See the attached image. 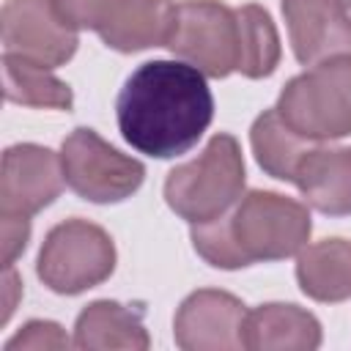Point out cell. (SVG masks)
<instances>
[{
  "instance_id": "obj_1",
  "label": "cell",
  "mask_w": 351,
  "mask_h": 351,
  "mask_svg": "<svg viewBox=\"0 0 351 351\" xmlns=\"http://www.w3.org/2000/svg\"><path fill=\"white\" fill-rule=\"evenodd\" d=\"M121 137L151 159H173L197 145L214 121L206 74L184 60H145L115 99Z\"/></svg>"
},
{
  "instance_id": "obj_2",
  "label": "cell",
  "mask_w": 351,
  "mask_h": 351,
  "mask_svg": "<svg viewBox=\"0 0 351 351\" xmlns=\"http://www.w3.org/2000/svg\"><path fill=\"white\" fill-rule=\"evenodd\" d=\"M313 233L307 203L271 189H250L211 222L192 225L195 252L214 269L236 271L299 255Z\"/></svg>"
},
{
  "instance_id": "obj_3",
  "label": "cell",
  "mask_w": 351,
  "mask_h": 351,
  "mask_svg": "<svg viewBox=\"0 0 351 351\" xmlns=\"http://www.w3.org/2000/svg\"><path fill=\"white\" fill-rule=\"evenodd\" d=\"M244 184L247 170L239 140L228 132H217L195 159L167 173L165 203L176 217L200 225L230 211L244 195Z\"/></svg>"
},
{
  "instance_id": "obj_4",
  "label": "cell",
  "mask_w": 351,
  "mask_h": 351,
  "mask_svg": "<svg viewBox=\"0 0 351 351\" xmlns=\"http://www.w3.org/2000/svg\"><path fill=\"white\" fill-rule=\"evenodd\" d=\"M282 121L310 143L351 134V55L326 58L291 77L277 99Z\"/></svg>"
},
{
  "instance_id": "obj_5",
  "label": "cell",
  "mask_w": 351,
  "mask_h": 351,
  "mask_svg": "<svg viewBox=\"0 0 351 351\" xmlns=\"http://www.w3.org/2000/svg\"><path fill=\"white\" fill-rule=\"evenodd\" d=\"M115 263L118 252L112 236L96 222L71 217L44 236L36 274L52 293L77 296L110 280Z\"/></svg>"
},
{
  "instance_id": "obj_6",
  "label": "cell",
  "mask_w": 351,
  "mask_h": 351,
  "mask_svg": "<svg viewBox=\"0 0 351 351\" xmlns=\"http://www.w3.org/2000/svg\"><path fill=\"white\" fill-rule=\"evenodd\" d=\"M66 186L88 203H121L145 181V165L110 145L96 129L77 126L60 145Z\"/></svg>"
},
{
  "instance_id": "obj_7",
  "label": "cell",
  "mask_w": 351,
  "mask_h": 351,
  "mask_svg": "<svg viewBox=\"0 0 351 351\" xmlns=\"http://www.w3.org/2000/svg\"><path fill=\"white\" fill-rule=\"evenodd\" d=\"M178 60L195 66L206 77L225 80L239 63V19L236 8L219 0L176 3L170 38L165 44Z\"/></svg>"
},
{
  "instance_id": "obj_8",
  "label": "cell",
  "mask_w": 351,
  "mask_h": 351,
  "mask_svg": "<svg viewBox=\"0 0 351 351\" xmlns=\"http://www.w3.org/2000/svg\"><path fill=\"white\" fill-rule=\"evenodd\" d=\"M0 33L5 52L47 69L69 63L80 47L77 27L60 16L55 0H5L0 11Z\"/></svg>"
},
{
  "instance_id": "obj_9",
  "label": "cell",
  "mask_w": 351,
  "mask_h": 351,
  "mask_svg": "<svg viewBox=\"0 0 351 351\" xmlns=\"http://www.w3.org/2000/svg\"><path fill=\"white\" fill-rule=\"evenodd\" d=\"M66 178L60 154L38 143H16L3 151L0 217H33L60 195Z\"/></svg>"
},
{
  "instance_id": "obj_10",
  "label": "cell",
  "mask_w": 351,
  "mask_h": 351,
  "mask_svg": "<svg viewBox=\"0 0 351 351\" xmlns=\"http://www.w3.org/2000/svg\"><path fill=\"white\" fill-rule=\"evenodd\" d=\"M247 304L219 288L192 291L176 310L173 340L181 351H236L241 346V329Z\"/></svg>"
},
{
  "instance_id": "obj_11",
  "label": "cell",
  "mask_w": 351,
  "mask_h": 351,
  "mask_svg": "<svg viewBox=\"0 0 351 351\" xmlns=\"http://www.w3.org/2000/svg\"><path fill=\"white\" fill-rule=\"evenodd\" d=\"M293 58L315 66L335 55H351V19L337 0H280Z\"/></svg>"
},
{
  "instance_id": "obj_12",
  "label": "cell",
  "mask_w": 351,
  "mask_h": 351,
  "mask_svg": "<svg viewBox=\"0 0 351 351\" xmlns=\"http://www.w3.org/2000/svg\"><path fill=\"white\" fill-rule=\"evenodd\" d=\"M293 184L310 208L326 217H348L351 145H313L296 165Z\"/></svg>"
},
{
  "instance_id": "obj_13",
  "label": "cell",
  "mask_w": 351,
  "mask_h": 351,
  "mask_svg": "<svg viewBox=\"0 0 351 351\" xmlns=\"http://www.w3.org/2000/svg\"><path fill=\"white\" fill-rule=\"evenodd\" d=\"M321 340V321L291 302H266L250 310L241 329V346L250 351H315Z\"/></svg>"
},
{
  "instance_id": "obj_14",
  "label": "cell",
  "mask_w": 351,
  "mask_h": 351,
  "mask_svg": "<svg viewBox=\"0 0 351 351\" xmlns=\"http://www.w3.org/2000/svg\"><path fill=\"white\" fill-rule=\"evenodd\" d=\"M74 346L82 351H145L151 346L143 310L115 299H96L74 321Z\"/></svg>"
},
{
  "instance_id": "obj_15",
  "label": "cell",
  "mask_w": 351,
  "mask_h": 351,
  "mask_svg": "<svg viewBox=\"0 0 351 351\" xmlns=\"http://www.w3.org/2000/svg\"><path fill=\"white\" fill-rule=\"evenodd\" d=\"M173 16V0H121L99 36L110 49L123 55L165 47L170 38Z\"/></svg>"
},
{
  "instance_id": "obj_16",
  "label": "cell",
  "mask_w": 351,
  "mask_h": 351,
  "mask_svg": "<svg viewBox=\"0 0 351 351\" xmlns=\"http://www.w3.org/2000/svg\"><path fill=\"white\" fill-rule=\"evenodd\" d=\"M296 282L313 302L337 304L351 299V241L332 236L307 244L296 255Z\"/></svg>"
},
{
  "instance_id": "obj_17",
  "label": "cell",
  "mask_w": 351,
  "mask_h": 351,
  "mask_svg": "<svg viewBox=\"0 0 351 351\" xmlns=\"http://www.w3.org/2000/svg\"><path fill=\"white\" fill-rule=\"evenodd\" d=\"M250 145L255 154L258 167L277 178V181H291L293 184V173L296 165L302 162V156L313 148L310 140H304L302 134H296L282 115L277 112V107L263 110L252 126H250Z\"/></svg>"
},
{
  "instance_id": "obj_18",
  "label": "cell",
  "mask_w": 351,
  "mask_h": 351,
  "mask_svg": "<svg viewBox=\"0 0 351 351\" xmlns=\"http://www.w3.org/2000/svg\"><path fill=\"white\" fill-rule=\"evenodd\" d=\"M3 93L8 101L36 110H71V88L52 74V69L25 60L22 55L3 52Z\"/></svg>"
},
{
  "instance_id": "obj_19",
  "label": "cell",
  "mask_w": 351,
  "mask_h": 351,
  "mask_svg": "<svg viewBox=\"0 0 351 351\" xmlns=\"http://www.w3.org/2000/svg\"><path fill=\"white\" fill-rule=\"evenodd\" d=\"M239 19V63L236 71L247 80H263L271 77L274 69L280 66L282 47H280V33L271 19V14L258 5L247 3L236 8Z\"/></svg>"
},
{
  "instance_id": "obj_20",
  "label": "cell",
  "mask_w": 351,
  "mask_h": 351,
  "mask_svg": "<svg viewBox=\"0 0 351 351\" xmlns=\"http://www.w3.org/2000/svg\"><path fill=\"white\" fill-rule=\"evenodd\" d=\"M66 346H69V337L60 324L33 318L3 346V351H49V348H66Z\"/></svg>"
},
{
  "instance_id": "obj_21",
  "label": "cell",
  "mask_w": 351,
  "mask_h": 351,
  "mask_svg": "<svg viewBox=\"0 0 351 351\" xmlns=\"http://www.w3.org/2000/svg\"><path fill=\"white\" fill-rule=\"evenodd\" d=\"M121 0H55L60 16L77 30H101Z\"/></svg>"
},
{
  "instance_id": "obj_22",
  "label": "cell",
  "mask_w": 351,
  "mask_h": 351,
  "mask_svg": "<svg viewBox=\"0 0 351 351\" xmlns=\"http://www.w3.org/2000/svg\"><path fill=\"white\" fill-rule=\"evenodd\" d=\"M0 219H3V266L8 269L30 241V217H0Z\"/></svg>"
},
{
  "instance_id": "obj_23",
  "label": "cell",
  "mask_w": 351,
  "mask_h": 351,
  "mask_svg": "<svg viewBox=\"0 0 351 351\" xmlns=\"http://www.w3.org/2000/svg\"><path fill=\"white\" fill-rule=\"evenodd\" d=\"M16 296H22V280L19 274L14 271V266L5 269L3 274V315H0V324H5L16 307Z\"/></svg>"
},
{
  "instance_id": "obj_24",
  "label": "cell",
  "mask_w": 351,
  "mask_h": 351,
  "mask_svg": "<svg viewBox=\"0 0 351 351\" xmlns=\"http://www.w3.org/2000/svg\"><path fill=\"white\" fill-rule=\"evenodd\" d=\"M337 3L343 5V11H346V14H348V19H351V0H337Z\"/></svg>"
}]
</instances>
